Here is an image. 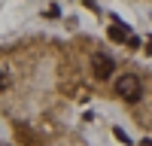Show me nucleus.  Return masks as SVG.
Returning <instances> with one entry per match:
<instances>
[{"label": "nucleus", "instance_id": "nucleus-1", "mask_svg": "<svg viewBox=\"0 0 152 146\" xmlns=\"http://www.w3.org/2000/svg\"><path fill=\"white\" fill-rule=\"evenodd\" d=\"M116 94L122 97V101H128V104H137V101H140V94H143L140 76H134V73L119 76V79H116Z\"/></svg>", "mask_w": 152, "mask_h": 146}, {"label": "nucleus", "instance_id": "nucleus-2", "mask_svg": "<svg viewBox=\"0 0 152 146\" xmlns=\"http://www.w3.org/2000/svg\"><path fill=\"white\" fill-rule=\"evenodd\" d=\"M91 70H94L97 79H110L113 70H116V61H113L110 55H104V52H94L91 55Z\"/></svg>", "mask_w": 152, "mask_h": 146}, {"label": "nucleus", "instance_id": "nucleus-3", "mask_svg": "<svg viewBox=\"0 0 152 146\" xmlns=\"http://www.w3.org/2000/svg\"><path fill=\"white\" fill-rule=\"evenodd\" d=\"M110 40L113 43H128V36H131V31H128V24H122V21H116V24H110Z\"/></svg>", "mask_w": 152, "mask_h": 146}, {"label": "nucleus", "instance_id": "nucleus-4", "mask_svg": "<svg viewBox=\"0 0 152 146\" xmlns=\"http://www.w3.org/2000/svg\"><path fill=\"white\" fill-rule=\"evenodd\" d=\"M9 82H12V79H9V70H6V67H0V91H6V88H9Z\"/></svg>", "mask_w": 152, "mask_h": 146}, {"label": "nucleus", "instance_id": "nucleus-5", "mask_svg": "<svg viewBox=\"0 0 152 146\" xmlns=\"http://www.w3.org/2000/svg\"><path fill=\"white\" fill-rule=\"evenodd\" d=\"M113 134H116V140H122V143H131V137H128V134H125L122 128H113Z\"/></svg>", "mask_w": 152, "mask_h": 146}, {"label": "nucleus", "instance_id": "nucleus-6", "mask_svg": "<svg viewBox=\"0 0 152 146\" xmlns=\"http://www.w3.org/2000/svg\"><path fill=\"white\" fill-rule=\"evenodd\" d=\"M140 146H152V140H149V137H146V140H140Z\"/></svg>", "mask_w": 152, "mask_h": 146}, {"label": "nucleus", "instance_id": "nucleus-7", "mask_svg": "<svg viewBox=\"0 0 152 146\" xmlns=\"http://www.w3.org/2000/svg\"><path fill=\"white\" fill-rule=\"evenodd\" d=\"M146 52H149V55H152V40H149V43H146Z\"/></svg>", "mask_w": 152, "mask_h": 146}]
</instances>
